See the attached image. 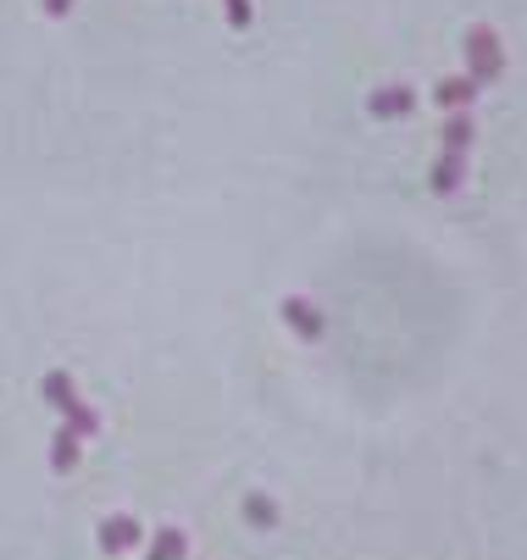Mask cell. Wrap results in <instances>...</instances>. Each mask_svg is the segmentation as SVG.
Masks as SVG:
<instances>
[{
	"instance_id": "1",
	"label": "cell",
	"mask_w": 527,
	"mask_h": 560,
	"mask_svg": "<svg viewBox=\"0 0 527 560\" xmlns=\"http://www.w3.org/2000/svg\"><path fill=\"white\" fill-rule=\"evenodd\" d=\"M39 394H45L50 406L61 411V428H72L79 439H95V433H101V417H95V411L84 406V399H79V383H72L67 372H45Z\"/></svg>"
},
{
	"instance_id": "2",
	"label": "cell",
	"mask_w": 527,
	"mask_h": 560,
	"mask_svg": "<svg viewBox=\"0 0 527 560\" xmlns=\"http://www.w3.org/2000/svg\"><path fill=\"white\" fill-rule=\"evenodd\" d=\"M467 78L483 90V84H494V78L505 72V50H500V39H494V28H472L467 34Z\"/></svg>"
},
{
	"instance_id": "3",
	"label": "cell",
	"mask_w": 527,
	"mask_h": 560,
	"mask_svg": "<svg viewBox=\"0 0 527 560\" xmlns=\"http://www.w3.org/2000/svg\"><path fill=\"white\" fill-rule=\"evenodd\" d=\"M283 323H289L300 339H306V345H317V339L328 334V316H323L312 300H300V294H289V300H283Z\"/></svg>"
},
{
	"instance_id": "4",
	"label": "cell",
	"mask_w": 527,
	"mask_h": 560,
	"mask_svg": "<svg viewBox=\"0 0 527 560\" xmlns=\"http://www.w3.org/2000/svg\"><path fill=\"white\" fill-rule=\"evenodd\" d=\"M366 112L372 117H411L417 112V90L411 84H384V90H372Z\"/></svg>"
},
{
	"instance_id": "5",
	"label": "cell",
	"mask_w": 527,
	"mask_h": 560,
	"mask_svg": "<svg viewBox=\"0 0 527 560\" xmlns=\"http://www.w3.org/2000/svg\"><path fill=\"white\" fill-rule=\"evenodd\" d=\"M139 538H144V527H139L133 516H106V522H101V549H106V555H122V549H133Z\"/></svg>"
},
{
	"instance_id": "6",
	"label": "cell",
	"mask_w": 527,
	"mask_h": 560,
	"mask_svg": "<svg viewBox=\"0 0 527 560\" xmlns=\"http://www.w3.org/2000/svg\"><path fill=\"white\" fill-rule=\"evenodd\" d=\"M461 178H467V155H461V150H444L428 184H433V195H456V189H461Z\"/></svg>"
},
{
	"instance_id": "7",
	"label": "cell",
	"mask_w": 527,
	"mask_h": 560,
	"mask_svg": "<svg viewBox=\"0 0 527 560\" xmlns=\"http://www.w3.org/2000/svg\"><path fill=\"white\" fill-rule=\"evenodd\" d=\"M433 101H438L444 112H467V106L478 101V84H472V78H444V84L433 90Z\"/></svg>"
},
{
	"instance_id": "8",
	"label": "cell",
	"mask_w": 527,
	"mask_h": 560,
	"mask_svg": "<svg viewBox=\"0 0 527 560\" xmlns=\"http://www.w3.org/2000/svg\"><path fill=\"white\" fill-rule=\"evenodd\" d=\"M79 455H84V439L72 433V428H56V439H50V466H56V471H72V466H79Z\"/></svg>"
},
{
	"instance_id": "9",
	"label": "cell",
	"mask_w": 527,
	"mask_h": 560,
	"mask_svg": "<svg viewBox=\"0 0 527 560\" xmlns=\"http://www.w3.org/2000/svg\"><path fill=\"white\" fill-rule=\"evenodd\" d=\"M184 555H189L184 527H162L156 538H150V560H184Z\"/></svg>"
},
{
	"instance_id": "10",
	"label": "cell",
	"mask_w": 527,
	"mask_h": 560,
	"mask_svg": "<svg viewBox=\"0 0 527 560\" xmlns=\"http://www.w3.org/2000/svg\"><path fill=\"white\" fill-rule=\"evenodd\" d=\"M472 133H478V122H472L467 112H449V122H444V150H461V155H467Z\"/></svg>"
},
{
	"instance_id": "11",
	"label": "cell",
	"mask_w": 527,
	"mask_h": 560,
	"mask_svg": "<svg viewBox=\"0 0 527 560\" xmlns=\"http://www.w3.org/2000/svg\"><path fill=\"white\" fill-rule=\"evenodd\" d=\"M245 516H250L256 527H272V522H278V505H272L267 494H250V500H245Z\"/></svg>"
},
{
	"instance_id": "12",
	"label": "cell",
	"mask_w": 527,
	"mask_h": 560,
	"mask_svg": "<svg viewBox=\"0 0 527 560\" xmlns=\"http://www.w3.org/2000/svg\"><path fill=\"white\" fill-rule=\"evenodd\" d=\"M222 7H229V23L234 28H250V0H222Z\"/></svg>"
},
{
	"instance_id": "13",
	"label": "cell",
	"mask_w": 527,
	"mask_h": 560,
	"mask_svg": "<svg viewBox=\"0 0 527 560\" xmlns=\"http://www.w3.org/2000/svg\"><path fill=\"white\" fill-rule=\"evenodd\" d=\"M39 7H45V18H67V12H72V0H39Z\"/></svg>"
}]
</instances>
